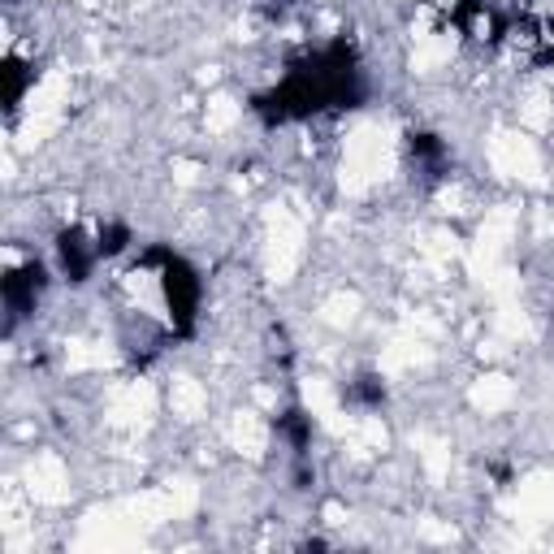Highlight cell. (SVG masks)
Instances as JSON below:
<instances>
[{
	"mask_svg": "<svg viewBox=\"0 0 554 554\" xmlns=\"http://www.w3.org/2000/svg\"><path fill=\"white\" fill-rule=\"evenodd\" d=\"M390 169H394V135H390V126H381V122L355 126L347 135V152H342V174H338L342 191H347V195L373 191Z\"/></svg>",
	"mask_w": 554,
	"mask_h": 554,
	"instance_id": "1",
	"label": "cell"
},
{
	"mask_svg": "<svg viewBox=\"0 0 554 554\" xmlns=\"http://www.w3.org/2000/svg\"><path fill=\"white\" fill-rule=\"evenodd\" d=\"M416 537H420V542H446V546H451L455 542V524L451 520H420Z\"/></svg>",
	"mask_w": 554,
	"mask_h": 554,
	"instance_id": "16",
	"label": "cell"
},
{
	"mask_svg": "<svg viewBox=\"0 0 554 554\" xmlns=\"http://www.w3.org/2000/svg\"><path fill=\"white\" fill-rule=\"evenodd\" d=\"M429 5H433V9H451L455 0H429Z\"/></svg>",
	"mask_w": 554,
	"mask_h": 554,
	"instance_id": "19",
	"label": "cell"
},
{
	"mask_svg": "<svg viewBox=\"0 0 554 554\" xmlns=\"http://www.w3.org/2000/svg\"><path fill=\"white\" fill-rule=\"evenodd\" d=\"M451 57H455V35H451V31L416 35V48H412V70H416V74L442 70V65H451Z\"/></svg>",
	"mask_w": 554,
	"mask_h": 554,
	"instance_id": "9",
	"label": "cell"
},
{
	"mask_svg": "<svg viewBox=\"0 0 554 554\" xmlns=\"http://www.w3.org/2000/svg\"><path fill=\"white\" fill-rule=\"evenodd\" d=\"M321 524H325V529H342V524H351L347 507H342V503H325V511H321Z\"/></svg>",
	"mask_w": 554,
	"mask_h": 554,
	"instance_id": "18",
	"label": "cell"
},
{
	"mask_svg": "<svg viewBox=\"0 0 554 554\" xmlns=\"http://www.w3.org/2000/svg\"><path fill=\"white\" fill-rule=\"evenodd\" d=\"M416 455H420V468L433 485H442L451 477V446L442 438H429V433H416Z\"/></svg>",
	"mask_w": 554,
	"mask_h": 554,
	"instance_id": "12",
	"label": "cell"
},
{
	"mask_svg": "<svg viewBox=\"0 0 554 554\" xmlns=\"http://www.w3.org/2000/svg\"><path fill=\"white\" fill-rule=\"evenodd\" d=\"M174 182H178V187H200L204 165L200 161H174Z\"/></svg>",
	"mask_w": 554,
	"mask_h": 554,
	"instance_id": "17",
	"label": "cell"
},
{
	"mask_svg": "<svg viewBox=\"0 0 554 554\" xmlns=\"http://www.w3.org/2000/svg\"><path fill=\"white\" fill-rule=\"evenodd\" d=\"M511 520L529 524V529H546V524H554V477L550 472H529V477L516 485Z\"/></svg>",
	"mask_w": 554,
	"mask_h": 554,
	"instance_id": "5",
	"label": "cell"
},
{
	"mask_svg": "<svg viewBox=\"0 0 554 554\" xmlns=\"http://www.w3.org/2000/svg\"><path fill=\"white\" fill-rule=\"evenodd\" d=\"M355 316H360V295H355V290H338V295H329L321 303V321L329 329H347V325H355Z\"/></svg>",
	"mask_w": 554,
	"mask_h": 554,
	"instance_id": "13",
	"label": "cell"
},
{
	"mask_svg": "<svg viewBox=\"0 0 554 554\" xmlns=\"http://www.w3.org/2000/svg\"><path fill=\"white\" fill-rule=\"evenodd\" d=\"M234 122H239V104H234V96H208L204 126L213 130V135H221V130H230Z\"/></svg>",
	"mask_w": 554,
	"mask_h": 554,
	"instance_id": "14",
	"label": "cell"
},
{
	"mask_svg": "<svg viewBox=\"0 0 554 554\" xmlns=\"http://www.w3.org/2000/svg\"><path fill=\"white\" fill-rule=\"evenodd\" d=\"M520 126L524 130H546L550 126V100L542 96V91L520 104Z\"/></svg>",
	"mask_w": 554,
	"mask_h": 554,
	"instance_id": "15",
	"label": "cell"
},
{
	"mask_svg": "<svg viewBox=\"0 0 554 554\" xmlns=\"http://www.w3.org/2000/svg\"><path fill=\"white\" fill-rule=\"evenodd\" d=\"M429 360H433V351L420 338H394L390 347L381 351V368H386V373H407V368L429 364Z\"/></svg>",
	"mask_w": 554,
	"mask_h": 554,
	"instance_id": "11",
	"label": "cell"
},
{
	"mask_svg": "<svg viewBox=\"0 0 554 554\" xmlns=\"http://www.w3.org/2000/svg\"><path fill=\"white\" fill-rule=\"evenodd\" d=\"M468 403L477 407L481 416H494V412H507L511 403H516V381H511L507 373H485L472 381L468 390Z\"/></svg>",
	"mask_w": 554,
	"mask_h": 554,
	"instance_id": "8",
	"label": "cell"
},
{
	"mask_svg": "<svg viewBox=\"0 0 554 554\" xmlns=\"http://www.w3.org/2000/svg\"><path fill=\"white\" fill-rule=\"evenodd\" d=\"M169 407H174L178 420H200L208 412V390L204 381L195 377H174V386H169Z\"/></svg>",
	"mask_w": 554,
	"mask_h": 554,
	"instance_id": "10",
	"label": "cell"
},
{
	"mask_svg": "<svg viewBox=\"0 0 554 554\" xmlns=\"http://www.w3.org/2000/svg\"><path fill=\"white\" fill-rule=\"evenodd\" d=\"M22 485H26V498L39 507L70 503V468H65L61 455H52V451H39V455L26 459Z\"/></svg>",
	"mask_w": 554,
	"mask_h": 554,
	"instance_id": "4",
	"label": "cell"
},
{
	"mask_svg": "<svg viewBox=\"0 0 554 554\" xmlns=\"http://www.w3.org/2000/svg\"><path fill=\"white\" fill-rule=\"evenodd\" d=\"M303 260V221L286 208H269V239H265V273L273 282H290Z\"/></svg>",
	"mask_w": 554,
	"mask_h": 554,
	"instance_id": "2",
	"label": "cell"
},
{
	"mask_svg": "<svg viewBox=\"0 0 554 554\" xmlns=\"http://www.w3.org/2000/svg\"><path fill=\"white\" fill-rule=\"evenodd\" d=\"M65 104H70V74L61 70H48L26 91V117H61Z\"/></svg>",
	"mask_w": 554,
	"mask_h": 554,
	"instance_id": "7",
	"label": "cell"
},
{
	"mask_svg": "<svg viewBox=\"0 0 554 554\" xmlns=\"http://www.w3.org/2000/svg\"><path fill=\"white\" fill-rule=\"evenodd\" d=\"M490 165L503 178H520V182H542V156H537L533 139L520 130H494L490 139Z\"/></svg>",
	"mask_w": 554,
	"mask_h": 554,
	"instance_id": "3",
	"label": "cell"
},
{
	"mask_svg": "<svg viewBox=\"0 0 554 554\" xmlns=\"http://www.w3.org/2000/svg\"><path fill=\"white\" fill-rule=\"evenodd\" d=\"M226 438H230L234 451H239L243 459H252V464H260L265 451H269V425L260 420V412H252V407H243V412L230 416Z\"/></svg>",
	"mask_w": 554,
	"mask_h": 554,
	"instance_id": "6",
	"label": "cell"
}]
</instances>
